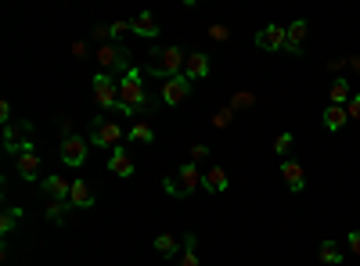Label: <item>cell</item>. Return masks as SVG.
Returning a JSON list of instances; mask_svg holds the SVG:
<instances>
[{"label":"cell","mask_w":360,"mask_h":266,"mask_svg":"<svg viewBox=\"0 0 360 266\" xmlns=\"http://www.w3.org/2000/svg\"><path fill=\"white\" fill-rule=\"evenodd\" d=\"M350 252L360 256V230H350Z\"/></svg>","instance_id":"obj_35"},{"label":"cell","mask_w":360,"mask_h":266,"mask_svg":"<svg viewBox=\"0 0 360 266\" xmlns=\"http://www.w3.org/2000/svg\"><path fill=\"white\" fill-rule=\"evenodd\" d=\"M148 58H151L148 72H151V76H159V80H173V76H184V61H187V54L180 51L177 43L159 47V51H151Z\"/></svg>","instance_id":"obj_1"},{"label":"cell","mask_w":360,"mask_h":266,"mask_svg":"<svg viewBox=\"0 0 360 266\" xmlns=\"http://www.w3.org/2000/svg\"><path fill=\"white\" fill-rule=\"evenodd\" d=\"M65 209H69V201H47V220L65 223Z\"/></svg>","instance_id":"obj_25"},{"label":"cell","mask_w":360,"mask_h":266,"mask_svg":"<svg viewBox=\"0 0 360 266\" xmlns=\"http://www.w3.org/2000/svg\"><path fill=\"white\" fill-rule=\"evenodd\" d=\"M202 159H209V148H206V144H191V162L198 166Z\"/></svg>","instance_id":"obj_32"},{"label":"cell","mask_w":360,"mask_h":266,"mask_svg":"<svg viewBox=\"0 0 360 266\" xmlns=\"http://www.w3.org/2000/svg\"><path fill=\"white\" fill-rule=\"evenodd\" d=\"M292 144H295V137H292V133H281V137L274 140V155H288Z\"/></svg>","instance_id":"obj_27"},{"label":"cell","mask_w":360,"mask_h":266,"mask_svg":"<svg viewBox=\"0 0 360 266\" xmlns=\"http://www.w3.org/2000/svg\"><path fill=\"white\" fill-rule=\"evenodd\" d=\"M87 148H90V140H83V137H65L61 140V162L65 166H83L87 162Z\"/></svg>","instance_id":"obj_7"},{"label":"cell","mask_w":360,"mask_h":266,"mask_svg":"<svg viewBox=\"0 0 360 266\" xmlns=\"http://www.w3.org/2000/svg\"><path fill=\"white\" fill-rule=\"evenodd\" d=\"M19 173H22V180H36L40 177V155H36L33 144L19 155Z\"/></svg>","instance_id":"obj_13"},{"label":"cell","mask_w":360,"mask_h":266,"mask_svg":"<svg viewBox=\"0 0 360 266\" xmlns=\"http://www.w3.org/2000/svg\"><path fill=\"white\" fill-rule=\"evenodd\" d=\"M231 119H234V108H220V112L213 115V126L224 130V126H231Z\"/></svg>","instance_id":"obj_28"},{"label":"cell","mask_w":360,"mask_h":266,"mask_svg":"<svg viewBox=\"0 0 360 266\" xmlns=\"http://www.w3.org/2000/svg\"><path fill=\"white\" fill-rule=\"evenodd\" d=\"M130 140H134V144H151V140H155V130H151V122L137 119L134 126H130Z\"/></svg>","instance_id":"obj_22"},{"label":"cell","mask_w":360,"mask_h":266,"mask_svg":"<svg viewBox=\"0 0 360 266\" xmlns=\"http://www.w3.org/2000/svg\"><path fill=\"white\" fill-rule=\"evenodd\" d=\"M346 65H350V58H332V61H328V69H332V72H342Z\"/></svg>","instance_id":"obj_34"},{"label":"cell","mask_w":360,"mask_h":266,"mask_svg":"<svg viewBox=\"0 0 360 266\" xmlns=\"http://www.w3.org/2000/svg\"><path fill=\"white\" fill-rule=\"evenodd\" d=\"M112 36H116V29H112V25H98V29H94V40H98L101 47L112 40Z\"/></svg>","instance_id":"obj_29"},{"label":"cell","mask_w":360,"mask_h":266,"mask_svg":"<svg viewBox=\"0 0 360 266\" xmlns=\"http://www.w3.org/2000/svg\"><path fill=\"white\" fill-rule=\"evenodd\" d=\"M72 54H76V58H83V54H87V43H83V40H76V43H72Z\"/></svg>","instance_id":"obj_36"},{"label":"cell","mask_w":360,"mask_h":266,"mask_svg":"<svg viewBox=\"0 0 360 266\" xmlns=\"http://www.w3.org/2000/svg\"><path fill=\"white\" fill-rule=\"evenodd\" d=\"M202 169L195 166V162H187V166H180L177 173H169L166 180H162V187H166V195H173V198H187V195H195V187L202 184Z\"/></svg>","instance_id":"obj_3"},{"label":"cell","mask_w":360,"mask_h":266,"mask_svg":"<svg viewBox=\"0 0 360 266\" xmlns=\"http://www.w3.org/2000/svg\"><path fill=\"white\" fill-rule=\"evenodd\" d=\"M98 61H101V72H108V76H112V72H130L134 65H130V51H127V47H119V43H105L101 47V51H98Z\"/></svg>","instance_id":"obj_5"},{"label":"cell","mask_w":360,"mask_h":266,"mask_svg":"<svg viewBox=\"0 0 360 266\" xmlns=\"http://www.w3.org/2000/svg\"><path fill=\"white\" fill-rule=\"evenodd\" d=\"M281 180L288 184V191H303L306 187V173L299 162H281Z\"/></svg>","instance_id":"obj_15"},{"label":"cell","mask_w":360,"mask_h":266,"mask_svg":"<svg viewBox=\"0 0 360 266\" xmlns=\"http://www.w3.org/2000/svg\"><path fill=\"white\" fill-rule=\"evenodd\" d=\"M306 33H310V25L299 19V22H292L288 25V40H285V51L288 54H303V40H306Z\"/></svg>","instance_id":"obj_16"},{"label":"cell","mask_w":360,"mask_h":266,"mask_svg":"<svg viewBox=\"0 0 360 266\" xmlns=\"http://www.w3.org/2000/svg\"><path fill=\"white\" fill-rule=\"evenodd\" d=\"M285 40H288V29H281V25H263L256 33L260 51H285Z\"/></svg>","instance_id":"obj_9"},{"label":"cell","mask_w":360,"mask_h":266,"mask_svg":"<svg viewBox=\"0 0 360 266\" xmlns=\"http://www.w3.org/2000/svg\"><path fill=\"white\" fill-rule=\"evenodd\" d=\"M346 112H350V119H360V90L350 98V104H346Z\"/></svg>","instance_id":"obj_33"},{"label":"cell","mask_w":360,"mask_h":266,"mask_svg":"<svg viewBox=\"0 0 360 266\" xmlns=\"http://www.w3.org/2000/svg\"><path fill=\"white\" fill-rule=\"evenodd\" d=\"M328 98H332V104H342V108H346V104H350V98H353V90H350V83L339 76V80L332 83V90H328Z\"/></svg>","instance_id":"obj_21"},{"label":"cell","mask_w":360,"mask_h":266,"mask_svg":"<svg viewBox=\"0 0 360 266\" xmlns=\"http://www.w3.org/2000/svg\"><path fill=\"white\" fill-rule=\"evenodd\" d=\"M90 87H94V101H98L101 108H119V83L108 72H98Z\"/></svg>","instance_id":"obj_6"},{"label":"cell","mask_w":360,"mask_h":266,"mask_svg":"<svg viewBox=\"0 0 360 266\" xmlns=\"http://www.w3.org/2000/svg\"><path fill=\"white\" fill-rule=\"evenodd\" d=\"M202 187H206L209 195H224L227 187H231V180H227V173H224V166L206 169V177H202Z\"/></svg>","instance_id":"obj_14"},{"label":"cell","mask_w":360,"mask_h":266,"mask_svg":"<svg viewBox=\"0 0 360 266\" xmlns=\"http://www.w3.org/2000/svg\"><path fill=\"white\" fill-rule=\"evenodd\" d=\"M187 93H191V80L187 76H173V80H162L159 98H162V104H180Z\"/></svg>","instance_id":"obj_8"},{"label":"cell","mask_w":360,"mask_h":266,"mask_svg":"<svg viewBox=\"0 0 360 266\" xmlns=\"http://www.w3.org/2000/svg\"><path fill=\"white\" fill-rule=\"evenodd\" d=\"M227 36H231V29H227V25H209V40L220 43V40H227Z\"/></svg>","instance_id":"obj_31"},{"label":"cell","mask_w":360,"mask_h":266,"mask_svg":"<svg viewBox=\"0 0 360 266\" xmlns=\"http://www.w3.org/2000/svg\"><path fill=\"white\" fill-rule=\"evenodd\" d=\"M145 104H148V98H145V87H140V69H130L119 83V112L137 115Z\"/></svg>","instance_id":"obj_2"},{"label":"cell","mask_w":360,"mask_h":266,"mask_svg":"<svg viewBox=\"0 0 360 266\" xmlns=\"http://www.w3.org/2000/svg\"><path fill=\"white\" fill-rule=\"evenodd\" d=\"M253 104H256L253 93H234V101H231V108H253Z\"/></svg>","instance_id":"obj_30"},{"label":"cell","mask_w":360,"mask_h":266,"mask_svg":"<svg viewBox=\"0 0 360 266\" xmlns=\"http://www.w3.org/2000/svg\"><path fill=\"white\" fill-rule=\"evenodd\" d=\"M69 206H76V209H90V206H94V191H90V187H87L83 180H76V184H72Z\"/></svg>","instance_id":"obj_19"},{"label":"cell","mask_w":360,"mask_h":266,"mask_svg":"<svg viewBox=\"0 0 360 266\" xmlns=\"http://www.w3.org/2000/svg\"><path fill=\"white\" fill-rule=\"evenodd\" d=\"M317 259H321L324 266H335V263H342V248H339V241H321V248H317Z\"/></svg>","instance_id":"obj_20"},{"label":"cell","mask_w":360,"mask_h":266,"mask_svg":"<svg viewBox=\"0 0 360 266\" xmlns=\"http://www.w3.org/2000/svg\"><path fill=\"white\" fill-rule=\"evenodd\" d=\"M177 259H180L177 266H198V256H195V234H184V252H180Z\"/></svg>","instance_id":"obj_23"},{"label":"cell","mask_w":360,"mask_h":266,"mask_svg":"<svg viewBox=\"0 0 360 266\" xmlns=\"http://www.w3.org/2000/svg\"><path fill=\"white\" fill-rule=\"evenodd\" d=\"M155 252L159 256H177V238L173 234H159V238H155Z\"/></svg>","instance_id":"obj_24"},{"label":"cell","mask_w":360,"mask_h":266,"mask_svg":"<svg viewBox=\"0 0 360 266\" xmlns=\"http://www.w3.org/2000/svg\"><path fill=\"white\" fill-rule=\"evenodd\" d=\"M43 184V191H47V198H51V201H69V195H72V184L65 180V177H43L40 180Z\"/></svg>","instance_id":"obj_12"},{"label":"cell","mask_w":360,"mask_h":266,"mask_svg":"<svg viewBox=\"0 0 360 266\" xmlns=\"http://www.w3.org/2000/svg\"><path fill=\"white\" fill-rule=\"evenodd\" d=\"M184 76L187 80H206L209 76V54H202V51H195V54H187V61H184Z\"/></svg>","instance_id":"obj_11"},{"label":"cell","mask_w":360,"mask_h":266,"mask_svg":"<svg viewBox=\"0 0 360 266\" xmlns=\"http://www.w3.org/2000/svg\"><path fill=\"white\" fill-rule=\"evenodd\" d=\"M119 140H123V130H119L116 119H94L90 122V144L112 151V148H119Z\"/></svg>","instance_id":"obj_4"},{"label":"cell","mask_w":360,"mask_h":266,"mask_svg":"<svg viewBox=\"0 0 360 266\" xmlns=\"http://www.w3.org/2000/svg\"><path fill=\"white\" fill-rule=\"evenodd\" d=\"M19 220H22V209H8L4 216H0V234H11Z\"/></svg>","instance_id":"obj_26"},{"label":"cell","mask_w":360,"mask_h":266,"mask_svg":"<svg viewBox=\"0 0 360 266\" xmlns=\"http://www.w3.org/2000/svg\"><path fill=\"white\" fill-rule=\"evenodd\" d=\"M130 33H137V36H155V33H159V22H155V14L151 11H140L137 14V19H130Z\"/></svg>","instance_id":"obj_17"},{"label":"cell","mask_w":360,"mask_h":266,"mask_svg":"<svg viewBox=\"0 0 360 266\" xmlns=\"http://www.w3.org/2000/svg\"><path fill=\"white\" fill-rule=\"evenodd\" d=\"M108 173H116L119 180H130V177L137 173V169H134V159L127 155V148H123V144L108 151Z\"/></svg>","instance_id":"obj_10"},{"label":"cell","mask_w":360,"mask_h":266,"mask_svg":"<svg viewBox=\"0 0 360 266\" xmlns=\"http://www.w3.org/2000/svg\"><path fill=\"white\" fill-rule=\"evenodd\" d=\"M346 122H350V112H346L342 104H328V108H324V126L332 130V133H339Z\"/></svg>","instance_id":"obj_18"}]
</instances>
